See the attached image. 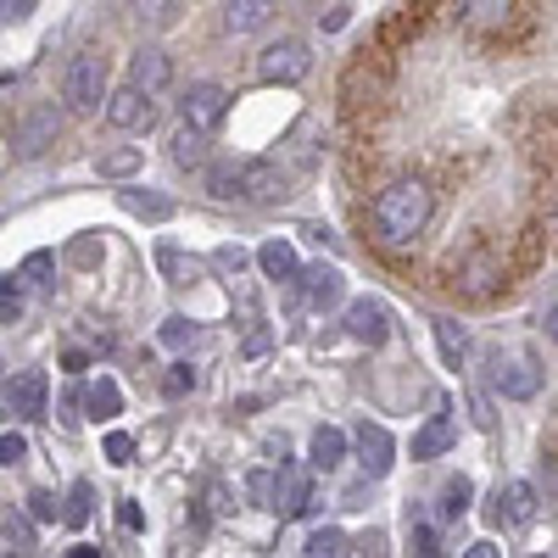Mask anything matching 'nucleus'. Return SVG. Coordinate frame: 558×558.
<instances>
[{
    "mask_svg": "<svg viewBox=\"0 0 558 558\" xmlns=\"http://www.w3.org/2000/svg\"><path fill=\"white\" fill-rule=\"evenodd\" d=\"M436 218V196L425 179H391L375 202V241L386 252H408Z\"/></svg>",
    "mask_w": 558,
    "mask_h": 558,
    "instance_id": "f257e3e1",
    "label": "nucleus"
},
{
    "mask_svg": "<svg viewBox=\"0 0 558 558\" xmlns=\"http://www.w3.org/2000/svg\"><path fill=\"white\" fill-rule=\"evenodd\" d=\"M62 101L68 112H101L112 101V89H107V57L101 51H78L62 73Z\"/></svg>",
    "mask_w": 558,
    "mask_h": 558,
    "instance_id": "f03ea898",
    "label": "nucleus"
},
{
    "mask_svg": "<svg viewBox=\"0 0 558 558\" xmlns=\"http://www.w3.org/2000/svg\"><path fill=\"white\" fill-rule=\"evenodd\" d=\"M307 73H313V51H307V39L286 34V39L263 45V57H257V78H263V84H302Z\"/></svg>",
    "mask_w": 558,
    "mask_h": 558,
    "instance_id": "7ed1b4c3",
    "label": "nucleus"
},
{
    "mask_svg": "<svg viewBox=\"0 0 558 558\" xmlns=\"http://www.w3.org/2000/svg\"><path fill=\"white\" fill-rule=\"evenodd\" d=\"M57 140H62V112L57 107H28L17 118V129H12V157L17 162H39Z\"/></svg>",
    "mask_w": 558,
    "mask_h": 558,
    "instance_id": "20e7f679",
    "label": "nucleus"
},
{
    "mask_svg": "<svg viewBox=\"0 0 558 558\" xmlns=\"http://www.w3.org/2000/svg\"><path fill=\"white\" fill-rule=\"evenodd\" d=\"M179 118L191 129H202V134H213L229 118V89L223 84H191V89H184V101H179Z\"/></svg>",
    "mask_w": 558,
    "mask_h": 558,
    "instance_id": "39448f33",
    "label": "nucleus"
},
{
    "mask_svg": "<svg viewBox=\"0 0 558 558\" xmlns=\"http://www.w3.org/2000/svg\"><path fill=\"white\" fill-rule=\"evenodd\" d=\"M45 397H51V380H45L39 368H17V375L7 380V413L23 418V425L45 418Z\"/></svg>",
    "mask_w": 558,
    "mask_h": 558,
    "instance_id": "423d86ee",
    "label": "nucleus"
},
{
    "mask_svg": "<svg viewBox=\"0 0 558 558\" xmlns=\"http://www.w3.org/2000/svg\"><path fill=\"white\" fill-rule=\"evenodd\" d=\"M347 336H352L357 347H386V341H391V313H386V302H375V296L347 302Z\"/></svg>",
    "mask_w": 558,
    "mask_h": 558,
    "instance_id": "0eeeda50",
    "label": "nucleus"
},
{
    "mask_svg": "<svg viewBox=\"0 0 558 558\" xmlns=\"http://www.w3.org/2000/svg\"><path fill=\"white\" fill-rule=\"evenodd\" d=\"M286 168L279 162H268V157H252L246 162V173H241V202H252V207H274V202H286Z\"/></svg>",
    "mask_w": 558,
    "mask_h": 558,
    "instance_id": "6e6552de",
    "label": "nucleus"
},
{
    "mask_svg": "<svg viewBox=\"0 0 558 558\" xmlns=\"http://www.w3.org/2000/svg\"><path fill=\"white\" fill-rule=\"evenodd\" d=\"M492 391L497 397H514V402H531L542 391V375L531 368V357H492Z\"/></svg>",
    "mask_w": 558,
    "mask_h": 558,
    "instance_id": "1a4fd4ad",
    "label": "nucleus"
},
{
    "mask_svg": "<svg viewBox=\"0 0 558 558\" xmlns=\"http://www.w3.org/2000/svg\"><path fill=\"white\" fill-rule=\"evenodd\" d=\"M129 84L146 89V96H162V89L173 84V57L162 51V45H140V51L129 57Z\"/></svg>",
    "mask_w": 558,
    "mask_h": 558,
    "instance_id": "9d476101",
    "label": "nucleus"
},
{
    "mask_svg": "<svg viewBox=\"0 0 558 558\" xmlns=\"http://www.w3.org/2000/svg\"><path fill=\"white\" fill-rule=\"evenodd\" d=\"M508 12H514V0H452V23L463 34H502Z\"/></svg>",
    "mask_w": 558,
    "mask_h": 558,
    "instance_id": "9b49d317",
    "label": "nucleus"
},
{
    "mask_svg": "<svg viewBox=\"0 0 558 558\" xmlns=\"http://www.w3.org/2000/svg\"><path fill=\"white\" fill-rule=\"evenodd\" d=\"M357 463H363V475L368 481H380L391 475V463H397V441L386 425H357Z\"/></svg>",
    "mask_w": 558,
    "mask_h": 558,
    "instance_id": "f8f14e48",
    "label": "nucleus"
},
{
    "mask_svg": "<svg viewBox=\"0 0 558 558\" xmlns=\"http://www.w3.org/2000/svg\"><path fill=\"white\" fill-rule=\"evenodd\" d=\"M151 118H157V107H151V96H146V89H134V84L112 89V101H107V123H112V129L134 134V129H146Z\"/></svg>",
    "mask_w": 558,
    "mask_h": 558,
    "instance_id": "ddd939ff",
    "label": "nucleus"
},
{
    "mask_svg": "<svg viewBox=\"0 0 558 558\" xmlns=\"http://www.w3.org/2000/svg\"><path fill=\"white\" fill-rule=\"evenodd\" d=\"M341 291H347V279H341V268H336V263H313V268H302V296H307V307H313V313L336 307V302H341Z\"/></svg>",
    "mask_w": 558,
    "mask_h": 558,
    "instance_id": "4468645a",
    "label": "nucleus"
},
{
    "mask_svg": "<svg viewBox=\"0 0 558 558\" xmlns=\"http://www.w3.org/2000/svg\"><path fill=\"white\" fill-rule=\"evenodd\" d=\"M279 12H286V0H229V7H223V28L229 34H257Z\"/></svg>",
    "mask_w": 558,
    "mask_h": 558,
    "instance_id": "2eb2a0df",
    "label": "nucleus"
},
{
    "mask_svg": "<svg viewBox=\"0 0 558 558\" xmlns=\"http://www.w3.org/2000/svg\"><path fill=\"white\" fill-rule=\"evenodd\" d=\"M536 514V486L531 481H508L497 497H492V520L497 525H525Z\"/></svg>",
    "mask_w": 558,
    "mask_h": 558,
    "instance_id": "dca6fc26",
    "label": "nucleus"
},
{
    "mask_svg": "<svg viewBox=\"0 0 558 558\" xmlns=\"http://www.w3.org/2000/svg\"><path fill=\"white\" fill-rule=\"evenodd\" d=\"M341 458H347V430L318 425V430H313V441H307V463H313L318 475H330V470H341Z\"/></svg>",
    "mask_w": 558,
    "mask_h": 558,
    "instance_id": "f3484780",
    "label": "nucleus"
},
{
    "mask_svg": "<svg viewBox=\"0 0 558 558\" xmlns=\"http://www.w3.org/2000/svg\"><path fill=\"white\" fill-rule=\"evenodd\" d=\"M118 207H123L129 218H146V223H168V218H173V202L157 196V191H140V184H123Z\"/></svg>",
    "mask_w": 558,
    "mask_h": 558,
    "instance_id": "a211bd4d",
    "label": "nucleus"
},
{
    "mask_svg": "<svg viewBox=\"0 0 558 558\" xmlns=\"http://www.w3.org/2000/svg\"><path fill=\"white\" fill-rule=\"evenodd\" d=\"M452 436H458V425L447 418V408H441V413H430L425 425L413 430V458H441V452L452 447Z\"/></svg>",
    "mask_w": 558,
    "mask_h": 558,
    "instance_id": "6ab92c4d",
    "label": "nucleus"
},
{
    "mask_svg": "<svg viewBox=\"0 0 558 558\" xmlns=\"http://www.w3.org/2000/svg\"><path fill=\"white\" fill-rule=\"evenodd\" d=\"M168 146H173V151H168V157H173V168H191V173H202V168L213 162V157H207V134H202V129H191V123H179Z\"/></svg>",
    "mask_w": 558,
    "mask_h": 558,
    "instance_id": "aec40b11",
    "label": "nucleus"
},
{
    "mask_svg": "<svg viewBox=\"0 0 558 558\" xmlns=\"http://www.w3.org/2000/svg\"><path fill=\"white\" fill-rule=\"evenodd\" d=\"M84 408H89V418H96V425L118 418V413H123V391H118V380H112V375L89 380V386H84Z\"/></svg>",
    "mask_w": 558,
    "mask_h": 558,
    "instance_id": "412c9836",
    "label": "nucleus"
},
{
    "mask_svg": "<svg viewBox=\"0 0 558 558\" xmlns=\"http://www.w3.org/2000/svg\"><path fill=\"white\" fill-rule=\"evenodd\" d=\"M241 173H246V162H235V157H218V162H207L202 168V184L218 196V202H229V196H241Z\"/></svg>",
    "mask_w": 558,
    "mask_h": 558,
    "instance_id": "4be33fe9",
    "label": "nucleus"
},
{
    "mask_svg": "<svg viewBox=\"0 0 558 558\" xmlns=\"http://www.w3.org/2000/svg\"><path fill=\"white\" fill-rule=\"evenodd\" d=\"M257 268H263L268 279H302V263H296V246H291V241L257 246Z\"/></svg>",
    "mask_w": 558,
    "mask_h": 558,
    "instance_id": "5701e85b",
    "label": "nucleus"
},
{
    "mask_svg": "<svg viewBox=\"0 0 558 558\" xmlns=\"http://www.w3.org/2000/svg\"><path fill=\"white\" fill-rule=\"evenodd\" d=\"M123 7H129V17L140 28H173L179 12H184V0H123Z\"/></svg>",
    "mask_w": 558,
    "mask_h": 558,
    "instance_id": "b1692460",
    "label": "nucleus"
},
{
    "mask_svg": "<svg viewBox=\"0 0 558 558\" xmlns=\"http://www.w3.org/2000/svg\"><path fill=\"white\" fill-rule=\"evenodd\" d=\"M430 330H436L441 363H447V368H463V357H470V336H463V324H458V318H430Z\"/></svg>",
    "mask_w": 558,
    "mask_h": 558,
    "instance_id": "393cba45",
    "label": "nucleus"
},
{
    "mask_svg": "<svg viewBox=\"0 0 558 558\" xmlns=\"http://www.w3.org/2000/svg\"><path fill=\"white\" fill-rule=\"evenodd\" d=\"M246 497H252L257 508H279V497H286V481H279L274 470H252V475H246Z\"/></svg>",
    "mask_w": 558,
    "mask_h": 558,
    "instance_id": "a878e982",
    "label": "nucleus"
},
{
    "mask_svg": "<svg viewBox=\"0 0 558 558\" xmlns=\"http://www.w3.org/2000/svg\"><path fill=\"white\" fill-rule=\"evenodd\" d=\"M140 162H146V151H140V146H118V151H107L96 168H101V179H134Z\"/></svg>",
    "mask_w": 558,
    "mask_h": 558,
    "instance_id": "bb28decb",
    "label": "nucleus"
},
{
    "mask_svg": "<svg viewBox=\"0 0 558 558\" xmlns=\"http://www.w3.org/2000/svg\"><path fill=\"white\" fill-rule=\"evenodd\" d=\"M470 497H475V481L470 475H458L441 486V520H458V514H470Z\"/></svg>",
    "mask_w": 558,
    "mask_h": 558,
    "instance_id": "cd10ccee",
    "label": "nucleus"
},
{
    "mask_svg": "<svg viewBox=\"0 0 558 558\" xmlns=\"http://www.w3.org/2000/svg\"><path fill=\"white\" fill-rule=\"evenodd\" d=\"M157 268L173 279V286H191L196 279V257H184L179 246H157Z\"/></svg>",
    "mask_w": 558,
    "mask_h": 558,
    "instance_id": "c85d7f7f",
    "label": "nucleus"
},
{
    "mask_svg": "<svg viewBox=\"0 0 558 558\" xmlns=\"http://www.w3.org/2000/svg\"><path fill=\"white\" fill-rule=\"evenodd\" d=\"M89 502H96V486H89V481H73V486H68L62 520H68V525H84V520H89Z\"/></svg>",
    "mask_w": 558,
    "mask_h": 558,
    "instance_id": "c756f323",
    "label": "nucleus"
},
{
    "mask_svg": "<svg viewBox=\"0 0 558 558\" xmlns=\"http://www.w3.org/2000/svg\"><path fill=\"white\" fill-rule=\"evenodd\" d=\"M51 274H57V257H51V252H28L23 268H17L23 286H51Z\"/></svg>",
    "mask_w": 558,
    "mask_h": 558,
    "instance_id": "7c9ffc66",
    "label": "nucleus"
},
{
    "mask_svg": "<svg viewBox=\"0 0 558 558\" xmlns=\"http://www.w3.org/2000/svg\"><path fill=\"white\" fill-rule=\"evenodd\" d=\"M101 257H107L101 235H78V241H68V263H73V268H101Z\"/></svg>",
    "mask_w": 558,
    "mask_h": 558,
    "instance_id": "2f4dec72",
    "label": "nucleus"
},
{
    "mask_svg": "<svg viewBox=\"0 0 558 558\" xmlns=\"http://www.w3.org/2000/svg\"><path fill=\"white\" fill-rule=\"evenodd\" d=\"M279 514H291V520L296 514H313V481H302V475L286 481V502H279Z\"/></svg>",
    "mask_w": 558,
    "mask_h": 558,
    "instance_id": "473e14b6",
    "label": "nucleus"
},
{
    "mask_svg": "<svg viewBox=\"0 0 558 558\" xmlns=\"http://www.w3.org/2000/svg\"><path fill=\"white\" fill-rule=\"evenodd\" d=\"M17 318H23V279L7 274L0 279V324H17Z\"/></svg>",
    "mask_w": 558,
    "mask_h": 558,
    "instance_id": "72a5a7b5",
    "label": "nucleus"
},
{
    "mask_svg": "<svg viewBox=\"0 0 558 558\" xmlns=\"http://www.w3.org/2000/svg\"><path fill=\"white\" fill-rule=\"evenodd\" d=\"M246 263H252V252H246V246H218V252H213V268H218V274H229V279H241V274H246Z\"/></svg>",
    "mask_w": 558,
    "mask_h": 558,
    "instance_id": "f704fd0d",
    "label": "nucleus"
},
{
    "mask_svg": "<svg viewBox=\"0 0 558 558\" xmlns=\"http://www.w3.org/2000/svg\"><path fill=\"white\" fill-rule=\"evenodd\" d=\"M7 547H17V553L34 547V525H28V514H17V508L7 514Z\"/></svg>",
    "mask_w": 558,
    "mask_h": 558,
    "instance_id": "c9c22d12",
    "label": "nucleus"
},
{
    "mask_svg": "<svg viewBox=\"0 0 558 558\" xmlns=\"http://www.w3.org/2000/svg\"><path fill=\"white\" fill-rule=\"evenodd\" d=\"M28 514H34V520H57V514H62L57 492H28Z\"/></svg>",
    "mask_w": 558,
    "mask_h": 558,
    "instance_id": "e433bc0d",
    "label": "nucleus"
},
{
    "mask_svg": "<svg viewBox=\"0 0 558 558\" xmlns=\"http://www.w3.org/2000/svg\"><path fill=\"white\" fill-rule=\"evenodd\" d=\"M23 458H28V441L17 430H7V436H0V463L12 470V463H23Z\"/></svg>",
    "mask_w": 558,
    "mask_h": 558,
    "instance_id": "4c0bfd02",
    "label": "nucleus"
},
{
    "mask_svg": "<svg viewBox=\"0 0 558 558\" xmlns=\"http://www.w3.org/2000/svg\"><path fill=\"white\" fill-rule=\"evenodd\" d=\"M307 547H313V558H336L347 542H341V531H313V542H307Z\"/></svg>",
    "mask_w": 558,
    "mask_h": 558,
    "instance_id": "58836bf2",
    "label": "nucleus"
},
{
    "mask_svg": "<svg viewBox=\"0 0 558 558\" xmlns=\"http://www.w3.org/2000/svg\"><path fill=\"white\" fill-rule=\"evenodd\" d=\"M107 458H112V463H134V436L112 430V436H107Z\"/></svg>",
    "mask_w": 558,
    "mask_h": 558,
    "instance_id": "ea45409f",
    "label": "nucleus"
},
{
    "mask_svg": "<svg viewBox=\"0 0 558 558\" xmlns=\"http://www.w3.org/2000/svg\"><path fill=\"white\" fill-rule=\"evenodd\" d=\"M413 558H436V531L430 525H413Z\"/></svg>",
    "mask_w": 558,
    "mask_h": 558,
    "instance_id": "a19ab883",
    "label": "nucleus"
},
{
    "mask_svg": "<svg viewBox=\"0 0 558 558\" xmlns=\"http://www.w3.org/2000/svg\"><path fill=\"white\" fill-rule=\"evenodd\" d=\"M28 12H34V0H0V17L7 23H28Z\"/></svg>",
    "mask_w": 558,
    "mask_h": 558,
    "instance_id": "79ce46f5",
    "label": "nucleus"
},
{
    "mask_svg": "<svg viewBox=\"0 0 558 558\" xmlns=\"http://www.w3.org/2000/svg\"><path fill=\"white\" fill-rule=\"evenodd\" d=\"M162 341H168V347H184V341H191V324H184V318H168V324H162Z\"/></svg>",
    "mask_w": 558,
    "mask_h": 558,
    "instance_id": "37998d69",
    "label": "nucleus"
},
{
    "mask_svg": "<svg viewBox=\"0 0 558 558\" xmlns=\"http://www.w3.org/2000/svg\"><path fill=\"white\" fill-rule=\"evenodd\" d=\"M268 341H274L268 330H252V336L241 341V357H263V352H268Z\"/></svg>",
    "mask_w": 558,
    "mask_h": 558,
    "instance_id": "c03bdc74",
    "label": "nucleus"
},
{
    "mask_svg": "<svg viewBox=\"0 0 558 558\" xmlns=\"http://www.w3.org/2000/svg\"><path fill=\"white\" fill-rule=\"evenodd\" d=\"M191 386H196V375H191V368H184V363H179V368H173V375H168V397H179V391H191Z\"/></svg>",
    "mask_w": 558,
    "mask_h": 558,
    "instance_id": "a18cd8bd",
    "label": "nucleus"
},
{
    "mask_svg": "<svg viewBox=\"0 0 558 558\" xmlns=\"http://www.w3.org/2000/svg\"><path fill=\"white\" fill-rule=\"evenodd\" d=\"M118 525H123V531H140L146 520H140V508H134V502H118Z\"/></svg>",
    "mask_w": 558,
    "mask_h": 558,
    "instance_id": "49530a36",
    "label": "nucleus"
},
{
    "mask_svg": "<svg viewBox=\"0 0 558 558\" xmlns=\"http://www.w3.org/2000/svg\"><path fill=\"white\" fill-rule=\"evenodd\" d=\"M463 558H502L492 542H470V547H463Z\"/></svg>",
    "mask_w": 558,
    "mask_h": 558,
    "instance_id": "de8ad7c7",
    "label": "nucleus"
},
{
    "mask_svg": "<svg viewBox=\"0 0 558 558\" xmlns=\"http://www.w3.org/2000/svg\"><path fill=\"white\" fill-rule=\"evenodd\" d=\"M547 336H553V341H558V302H553V307H547Z\"/></svg>",
    "mask_w": 558,
    "mask_h": 558,
    "instance_id": "09e8293b",
    "label": "nucleus"
},
{
    "mask_svg": "<svg viewBox=\"0 0 558 558\" xmlns=\"http://www.w3.org/2000/svg\"><path fill=\"white\" fill-rule=\"evenodd\" d=\"M73 558H107V553H96V547H73Z\"/></svg>",
    "mask_w": 558,
    "mask_h": 558,
    "instance_id": "8fccbe9b",
    "label": "nucleus"
},
{
    "mask_svg": "<svg viewBox=\"0 0 558 558\" xmlns=\"http://www.w3.org/2000/svg\"><path fill=\"white\" fill-rule=\"evenodd\" d=\"M547 492L558 497V463H553V470H547Z\"/></svg>",
    "mask_w": 558,
    "mask_h": 558,
    "instance_id": "3c124183",
    "label": "nucleus"
}]
</instances>
